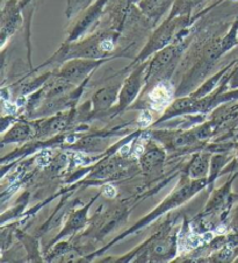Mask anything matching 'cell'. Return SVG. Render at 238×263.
I'll use <instances>...</instances> for the list:
<instances>
[{"instance_id": "obj_16", "label": "cell", "mask_w": 238, "mask_h": 263, "mask_svg": "<svg viewBox=\"0 0 238 263\" xmlns=\"http://www.w3.org/2000/svg\"><path fill=\"white\" fill-rule=\"evenodd\" d=\"M85 212L86 210H83V211H79L76 213V216H73L71 219L69 220V223L67 226V229L64 230L65 234L67 233H70V232H72L74 230L79 229L83 225L84 220H85Z\"/></svg>"}, {"instance_id": "obj_4", "label": "cell", "mask_w": 238, "mask_h": 263, "mask_svg": "<svg viewBox=\"0 0 238 263\" xmlns=\"http://www.w3.org/2000/svg\"><path fill=\"white\" fill-rule=\"evenodd\" d=\"M148 65V62L138 64L122 83L120 95H118V111L133 103L134 99L137 97L140 90L147 83L145 77H147Z\"/></svg>"}, {"instance_id": "obj_6", "label": "cell", "mask_w": 238, "mask_h": 263, "mask_svg": "<svg viewBox=\"0 0 238 263\" xmlns=\"http://www.w3.org/2000/svg\"><path fill=\"white\" fill-rule=\"evenodd\" d=\"M24 6L23 3L17 0H8L3 10V21H2V35L3 41H5L7 36H10L15 32L17 26L20 25L21 16L20 10Z\"/></svg>"}, {"instance_id": "obj_1", "label": "cell", "mask_w": 238, "mask_h": 263, "mask_svg": "<svg viewBox=\"0 0 238 263\" xmlns=\"http://www.w3.org/2000/svg\"><path fill=\"white\" fill-rule=\"evenodd\" d=\"M188 16H178L174 19H166L163 23L155 33L152 34L148 45L143 48L141 51L138 58L136 59L135 62H142L145 59H148L150 55L155 54V52L162 50L163 48L170 45V42L173 40L175 33L178 29L186 27Z\"/></svg>"}, {"instance_id": "obj_11", "label": "cell", "mask_w": 238, "mask_h": 263, "mask_svg": "<svg viewBox=\"0 0 238 263\" xmlns=\"http://www.w3.org/2000/svg\"><path fill=\"white\" fill-rule=\"evenodd\" d=\"M163 159H164V155L161 151L158 149H151V151H148L145 154L142 156V161H141V164H142V168L147 172H152L158 166H161Z\"/></svg>"}, {"instance_id": "obj_7", "label": "cell", "mask_w": 238, "mask_h": 263, "mask_svg": "<svg viewBox=\"0 0 238 263\" xmlns=\"http://www.w3.org/2000/svg\"><path fill=\"white\" fill-rule=\"evenodd\" d=\"M122 83H116V84H111L107 86L101 87L94 93L93 98H92V103H93V109L95 113L106 111L112 105L116 102L117 96L120 95Z\"/></svg>"}, {"instance_id": "obj_19", "label": "cell", "mask_w": 238, "mask_h": 263, "mask_svg": "<svg viewBox=\"0 0 238 263\" xmlns=\"http://www.w3.org/2000/svg\"><path fill=\"white\" fill-rule=\"evenodd\" d=\"M27 2H28V0H23V4H24V5H25V4L27 3Z\"/></svg>"}, {"instance_id": "obj_5", "label": "cell", "mask_w": 238, "mask_h": 263, "mask_svg": "<svg viewBox=\"0 0 238 263\" xmlns=\"http://www.w3.org/2000/svg\"><path fill=\"white\" fill-rule=\"evenodd\" d=\"M108 2L109 0H96L93 5L86 8V10L84 11L83 15L81 16V19L77 21L76 26H74L71 33H70L67 42H73L78 40L83 34H85L87 30L92 27V26H94L96 21L100 19L101 14H103L104 7Z\"/></svg>"}, {"instance_id": "obj_9", "label": "cell", "mask_w": 238, "mask_h": 263, "mask_svg": "<svg viewBox=\"0 0 238 263\" xmlns=\"http://www.w3.org/2000/svg\"><path fill=\"white\" fill-rule=\"evenodd\" d=\"M172 97V87L167 81H160L149 93V100L153 108L165 106Z\"/></svg>"}, {"instance_id": "obj_2", "label": "cell", "mask_w": 238, "mask_h": 263, "mask_svg": "<svg viewBox=\"0 0 238 263\" xmlns=\"http://www.w3.org/2000/svg\"><path fill=\"white\" fill-rule=\"evenodd\" d=\"M183 48L180 45H169L165 48H163L162 50L157 51L155 58L152 59L151 62L149 63L147 69V83L162 80L163 77L166 76L167 72H170L173 70L177 63V60L182 54Z\"/></svg>"}, {"instance_id": "obj_12", "label": "cell", "mask_w": 238, "mask_h": 263, "mask_svg": "<svg viewBox=\"0 0 238 263\" xmlns=\"http://www.w3.org/2000/svg\"><path fill=\"white\" fill-rule=\"evenodd\" d=\"M32 129L28 125L19 124L13 127V128L8 132L6 137L4 138V142H19L27 140L30 137Z\"/></svg>"}, {"instance_id": "obj_17", "label": "cell", "mask_w": 238, "mask_h": 263, "mask_svg": "<svg viewBox=\"0 0 238 263\" xmlns=\"http://www.w3.org/2000/svg\"><path fill=\"white\" fill-rule=\"evenodd\" d=\"M230 86L232 87V89H236V87H238V67L235 69V71L231 73Z\"/></svg>"}, {"instance_id": "obj_8", "label": "cell", "mask_w": 238, "mask_h": 263, "mask_svg": "<svg viewBox=\"0 0 238 263\" xmlns=\"http://www.w3.org/2000/svg\"><path fill=\"white\" fill-rule=\"evenodd\" d=\"M174 0H140L138 7L148 19L156 24L166 11L173 5Z\"/></svg>"}, {"instance_id": "obj_10", "label": "cell", "mask_w": 238, "mask_h": 263, "mask_svg": "<svg viewBox=\"0 0 238 263\" xmlns=\"http://www.w3.org/2000/svg\"><path fill=\"white\" fill-rule=\"evenodd\" d=\"M205 0H174L171 7L170 15L167 19H174L178 16H186L191 14V12L197 5H200Z\"/></svg>"}, {"instance_id": "obj_18", "label": "cell", "mask_w": 238, "mask_h": 263, "mask_svg": "<svg viewBox=\"0 0 238 263\" xmlns=\"http://www.w3.org/2000/svg\"><path fill=\"white\" fill-rule=\"evenodd\" d=\"M235 226H236V229L238 230V210H237L236 217H235Z\"/></svg>"}, {"instance_id": "obj_3", "label": "cell", "mask_w": 238, "mask_h": 263, "mask_svg": "<svg viewBox=\"0 0 238 263\" xmlns=\"http://www.w3.org/2000/svg\"><path fill=\"white\" fill-rule=\"evenodd\" d=\"M104 59H71L68 60L57 72L64 80L77 85L82 83L93 70L104 62Z\"/></svg>"}, {"instance_id": "obj_13", "label": "cell", "mask_w": 238, "mask_h": 263, "mask_svg": "<svg viewBox=\"0 0 238 263\" xmlns=\"http://www.w3.org/2000/svg\"><path fill=\"white\" fill-rule=\"evenodd\" d=\"M207 169H208V160H207V156L199 155L193 160V163L191 164V168H189V174L194 178L202 177L206 175Z\"/></svg>"}, {"instance_id": "obj_14", "label": "cell", "mask_w": 238, "mask_h": 263, "mask_svg": "<svg viewBox=\"0 0 238 263\" xmlns=\"http://www.w3.org/2000/svg\"><path fill=\"white\" fill-rule=\"evenodd\" d=\"M238 43V19L233 23L232 27L229 30L228 34L221 40L222 54L227 52L235 47Z\"/></svg>"}, {"instance_id": "obj_15", "label": "cell", "mask_w": 238, "mask_h": 263, "mask_svg": "<svg viewBox=\"0 0 238 263\" xmlns=\"http://www.w3.org/2000/svg\"><path fill=\"white\" fill-rule=\"evenodd\" d=\"M92 2H93V0H68V19H71L72 16H76L81 12L85 11L86 8H89Z\"/></svg>"}]
</instances>
